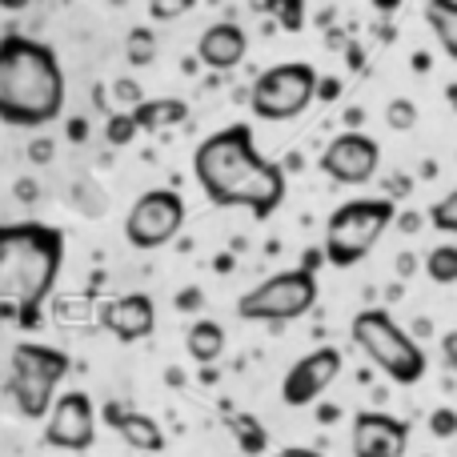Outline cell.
Listing matches in <instances>:
<instances>
[{
    "instance_id": "6da1fadb",
    "label": "cell",
    "mask_w": 457,
    "mask_h": 457,
    "mask_svg": "<svg viewBox=\"0 0 457 457\" xmlns=\"http://www.w3.org/2000/svg\"><path fill=\"white\" fill-rule=\"evenodd\" d=\"M193 177L209 205L245 209L253 221H269L285 201V169L261 157L249 125H225L193 153Z\"/></svg>"
},
{
    "instance_id": "7a4b0ae2",
    "label": "cell",
    "mask_w": 457,
    "mask_h": 457,
    "mask_svg": "<svg viewBox=\"0 0 457 457\" xmlns=\"http://www.w3.org/2000/svg\"><path fill=\"white\" fill-rule=\"evenodd\" d=\"M64 265V233L45 221L0 225V321L37 329Z\"/></svg>"
},
{
    "instance_id": "3957f363",
    "label": "cell",
    "mask_w": 457,
    "mask_h": 457,
    "mask_svg": "<svg viewBox=\"0 0 457 457\" xmlns=\"http://www.w3.org/2000/svg\"><path fill=\"white\" fill-rule=\"evenodd\" d=\"M64 69L53 45L24 32L0 37V120L12 129H45L64 112Z\"/></svg>"
},
{
    "instance_id": "277c9868",
    "label": "cell",
    "mask_w": 457,
    "mask_h": 457,
    "mask_svg": "<svg viewBox=\"0 0 457 457\" xmlns=\"http://www.w3.org/2000/svg\"><path fill=\"white\" fill-rule=\"evenodd\" d=\"M397 221V205L389 197H357L329 213L321 237V257L333 269H353L373 253V245L386 237V228Z\"/></svg>"
},
{
    "instance_id": "5b68a950",
    "label": "cell",
    "mask_w": 457,
    "mask_h": 457,
    "mask_svg": "<svg viewBox=\"0 0 457 457\" xmlns=\"http://www.w3.org/2000/svg\"><path fill=\"white\" fill-rule=\"evenodd\" d=\"M353 333V345L386 373L397 386H418L426 378V353L421 345L386 313V309H361L349 325Z\"/></svg>"
},
{
    "instance_id": "8992f818",
    "label": "cell",
    "mask_w": 457,
    "mask_h": 457,
    "mask_svg": "<svg viewBox=\"0 0 457 457\" xmlns=\"http://www.w3.org/2000/svg\"><path fill=\"white\" fill-rule=\"evenodd\" d=\"M12 365V381H8V394H12L16 410L24 421H45L48 405L56 397V386L69 378L72 361L64 349L56 345H40V341H21L8 357Z\"/></svg>"
},
{
    "instance_id": "52a82bcc",
    "label": "cell",
    "mask_w": 457,
    "mask_h": 457,
    "mask_svg": "<svg viewBox=\"0 0 457 457\" xmlns=\"http://www.w3.org/2000/svg\"><path fill=\"white\" fill-rule=\"evenodd\" d=\"M313 305H317V273L297 265V269L265 277L249 293H241L237 317L241 321H297Z\"/></svg>"
},
{
    "instance_id": "ba28073f",
    "label": "cell",
    "mask_w": 457,
    "mask_h": 457,
    "mask_svg": "<svg viewBox=\"0 0 457 457\" xmlns=\"http://www.w3.org/2000/svg\"><path fill=\"white\" fill-rule=\"evenodd\" d=\"M317 69L305 61H285L253 80L249 109L261 120H293L317 101Z\"/></svg>"
},
{
    "instance_id": "9c48e42d",
    "label": "cell",
    "mask_w": 457,
    "mask_h": 457,
    "mask_svg": "<svg viewBox=\"0 0 457 457\" xmlns=\"http://www.w3.org/2000/svg\"><path fill=\"white\" fill-rule=\"evenodd\" d=\"M185 225V197L177 189H149L133 201L125 217V241L141 253L169 245Z\"/></svg>"
},
{
    "instance_id": "30bf717a",
    "label": "cell",
    "mask_w": 457,
    "mask_h": 457,
    "mask_svg": "<svg viewBox=\"0 0 457 457\" xmlns=\"http://www.w3.org/2000/svg\"><path fill=\"white\" fill-rule=\"evenodd\" d=\"M45 445L64 453H85L96 445V405L85 389L56 394L45 413Z\"/></svg>"
},
{
    "instance_id": "8fae6325",
    "label": "cell",
    "mask_w": 457,
    "mask_h": 457,
    "mask_svg": "<svg viewBox=\"0 0 457 457\" xmlns=\"http://www.w3.org/2000/svg\"><path fill=\"white\" fill-rule=\"evenodd\" d=\"M341 365H345V357L333 345H321V349H313V353L297 357V365H289V373H285V381H281V402L289 405V410L313 405L317 397L341 378Z\"/></svg>"
},
{
    "instance_id": "7c38bea8",
    "label": "cell",
    "mask_w": 457,
    "mask_h": 457,
    "mask_svg": "<svg viewBox=\"0 0 457 457\" xmlns=\"http://www.w3.org/2000/svg\"><path fill=\"white\" fill-rule=\"evenodd\" d=\"M381 165V145L365 133H341L325 145L321 169L337 185H370Z\"/></svg>"
},
{
    "instance_id": "4fadbf2b",
    "label": "cell",
    "mask_w": 457,
    "mask_h": 457,
    "mask_svg": "<svg viewBox=\"0 0 457 457\" xmlns=\"http://www.w3.org/2000/svg\"><path fill=\"white\" fill-rule=\"evenodd\" d=\"M349 445H353V457H405V450H410V421L381 410H365L353 418Z\"/></svg>"
},
{
    "instance_id": "5bb4252c",
    "label": "cell",
    "mask_w": 457,
    "mask_h": 457,
    "mask_svg": "<svg viewBox=\"0 0 457 457\" xmlns=\"http://www.w3.org/2000/svg\"><path fill=\"white\" fill-rule=\"evenodd\" d=\"M101 321L120 345H133V341L153 337V329H157V305H153L149 293H125V297L104 305Z\"/></svg>"
},
{
    "instance_id": "9a60e30c",
    "label": "cell",
    "mask_w": 457,
    "mask_h": 457,
    "mask_svg": "<svg viewBox=\"0 0 457 457\" xmlns=\"http://www.w3.org/2000/svg\"><path fill=\"white\" fill-rule=\"evenodd\" d=\"M245 53H249V37H245V29L241 24H233V21L209 24V29L201 32V40H197V61L205 64V69H213V72L237 69V64L245 61Z\"/></svg>"
},
{
    "instance_id": "2e32d148",
    "label": "cell",
    "mask_w": 457,
    "mask_h": 457,
    "mask_svg": "<svg viewBox=\"0 0 457 457\" xmlns=\"http://www.w3.org/2000/svg\"><path fill=\"white\" fill-rule=\"evenodd\" d=\"M104 421H109V426L117 429V434L125 437L137 453H161V450H165V434H161V426L149 418V413L125 410V405L109 402V405H104Z\"/></svg>"
},
{
    "instance_id": "e0dca14e",
    "label": "cell",
    "mask_w": 457,
    "mask_h": 457,
    "mask_svg": "<svg viewBox=\"0 0 457 457\" xmlns=\"http://www.w3.org/2000/svg\"><path fill=\"white\" fill-rule=\"evenodd\" d=\"M129 117H133L137 133H161V129L185 125L189 120V104L181 96H157V101H141Z\"/></svg>"
},
{
    "instance_id": "ac0fdd59",
    "label": "cell",
    "mask_w": 457,
    "mask_h": 457,
    "mask_svg": "<svg viewBox=\"0 0 457 457\" xmlns=\"http://www.w3.org/2000/svg\"><path fill=\"white\" fill-rule=\"evenodd\" d=\"M185 349H189V357L197 365H213L217 357L225 353V329H221V321L197 317V321L189 325V333H185Z\"/></svg>"
},
{
    "instance_id": "d6986e66",
    "label": "cell",
    "mask_w": 457,
    "mask_h": 457,
    "mask_svg": "<svg viewBox=\"0 0 457 457\" xmlns=\"http://www.w3.org/2000/svg\"><path fill=\"white\" fill-rule=\"evenodd\" d=\"M426 24L445 56H457V0H426Z\"/></svg>"
},
{
    "instance_id": "ffe728a7",
    "label": "cell",
    "mask_w": 457,
    "mask_h": 457,
    "mask_svg": "<svg viewBox=\"0 0 457 457\" xmlns=\"http://www.w3.org/2000/svg\"><path fill=\"white\" fill-rule=\"evenodd\" d=\"M228 434H233L237 450H241L245 457L265 453V445H269V429H265V421H257L253 413H233V418H228Z\"/></svg>"
},
{
    "instance_id": "44dd1931",
    "label": "cell",
    "mask_w": 457,
    "mask_h": 457,
    "mask_svg": "<svg viewBox=\"0 0 457 457\" xmlns=\"http://www.w3.org/2000/svg\"><path fill=\"white\" fill-rule=\"evenodd\" d=\"M426 273L437 285H453L457 281V245H437L426 257Z\"/></svg>"
},
{
    "instance_id": "7402d4cb",
    "label": "cell",
    "mask_w": 457,
    "mask_h": 457,
    "mask_svg": "<svg viewBox=\"0 0 457 457\" xmlns=\"http://www.w3.org/2000/svg\"><path fill=\"white\" fill-rule=\"evenodd\" d=\"M125 56H129L133 69H149V64L157 61V37H153V29H133L129 32Z\"/></svg>"
},
{
    "instance_id": "603a6c76",
    "label": "cell",
    "mask_w": 457,
    "mask_h": 457,
    "mask_svg": "<svg viewBox=\"0 0 457 457\" xmlns=\"http://www.w3.org/2000/svg\"><path fill=\"white\" fill-rule=\"evenodd\" d=\"M386 125L394 129V133H410L413 125H418V104L410 101V96H397V101L386 104Z\"/></svg>"
},
{
    "instance_id": "cb8c5ba5",
    "label": "cell",
    "mask_w": 457,
    "mask_h": 457,
    "mask_svg": "<svg viewBox=\"0 0 457 457\" xmlns=\"http://www.w3.org/2000/svg\"><path fill=\"white\" fill-rule=\"evenodd\" d=\"M429 225L437 233H457V193H445L434 209H429Z\"/></svg>"
},
{
    "instance_id": "d4e9b609",
    "label": "cell",
    "mask_w": 457,
    "mask_h": 457,
    "mask_svg": "<svg viewBox=\"0 0 457 457\" xmlns=\"http://www.w3.org/2000/svg\"><path fill=\"white\" fill-rule=\"evenodd\" d=\"M141 101H145V93L133 77H120L117 85H112V104H117V112H133Z\"/></svg>"
},
{
    "instance_id": "484cf974",
    "label": "cell",
    "mask_w": 457,
    "mask_h": 457,
    "mask_svg": "<svg viewBox=\"0 0 457 457\" xmlns=\"http://www.w3.org/2000/svg\"><path fill=\"white\" fill-rule=\"evenodd\" d=\"M104 137H109V145H129L137 137V125H133V117L129 112H112L109 117V125H104Z\"/></svg>"
},
{
    "instance_id": "4316f807",
    "label": "cell",
    "mask_w": 457,
    "mask_h": 457,
    "mask_svg": "<svg viewBox=\"0 0 457 457\" xmlns=\"http://www.w3.org/2000/svg\"><path fill=\"white\" fill-rule=\"evenodd\" d=\"M145 4H149L153 21H177V16L193 12V4H197V0H145Z\"/></svg>"
},
{
    "instance_id": "83f0119b",
    "label": "cell",
    "mask_w": 457,
    "mask_h": 457,
    "mask_svg": "<svg viewBox=\"0 0 457 457\" xmlns=\"http://www.w3.org/2000/svg\"><path fill=\"white\" fill-rule=\"evenodd\" d=\"M273 12L281 16V29L297 32L305 24V0H273Z\"/></svg>"
},
{
    "instance_id": "f1b7e54d",
    "label": "cell",
    "mask_w": 457,
    "mask_h": 457,
    "mask_svg": "<svg viewBox=\"0 0 457 457\" xmlns=\"http://www.w3.org/2000/svg\"><path fill=\"white\" fill-rule=\"evenodd\" d=\"M429 429H434L437 437H453L457 434V413L453 410H434V418H429Z\"/></svg>"
},
{
    "instance_id": "f546056e",
    "label": "cell",
    "mask_w": 457,
    "mask_h": 457,
    "mask_svg": "<svg viewBox=\"0 0 457 457\" xmlns=\"http://www.w3.org/2000/svg\"><path fill=\"white\" fill-rule=\"evenodd\" d=\"M29 157L32 161H48V157H53V145H48V141H32L29 145Z\"/></svg>"
},
{
    "instance_id": "4dcf8cb0",
    "label": "cell",
    "mask_w": 457,
    "mask_h": 457,
    "mask_svg": "<svg viewBox=\"0 0 457 457\" xmlns=\"http://www.w3.org/2000/svg\"><path fill=\"white\" fill-rule=\"evenodd\" d=\"M277 457H325V453H317V450H309V445H289V450H281Z\"/></svg>"
},
{
    "instance_id": "1f68e13d",
    "label": "cell",
    "mask_w": 457,
    "mask_h": 457,
    "mask_svg": "<svg viewBox=\"0 0 457 457\" xmlns=\"http://www.w3.org/2000/svg\"><path fill=\"white\" fill-rule=\"evenodd\" d=\"M317 93H321L325 101H329V96H337V93H341V85H337V80H317Z\"/></svg>"
},
{
    "instance_id": "d6a6232c",
    "label": "cell",
    "mask_w": 457,
    "mask_h": 457,
    "mask_svg": "<svg viewBox=\"0 0 457 457\" xmlns=\"http://www.w3.org/2000/svg\"><path fill=\"white\" fill-rule=\"evenodd\" d=\"M370 4L378 8V12H386V16H389V12H397V8H402V0H370Z\"/></svg>"
},
{
    "instance_id": "836d02e7",
    "label": "cell",
    "mask_w": 457,
    "mask_h": 457,
    "mask_svg": "<svg viewBox=\"0 0 457 457\" xmlns=\"http://www.w3.org/2000/svg\"><path fill=\"white\" fill-rule=\"evenodd\" d=\"M29 4H32V0H0V8H4V12H24Z\"/></svg>"
},
{
    "instance_id": "e575fe53",
    "label": "cell",
    "mask_w": 457,
    "mask_h": 457,
    "mask_svg": "<svg viewBox=\"0 0 457 457\" xmlns=\"http://www.w3.org/2000/svg\"><path fill=\"white\" fill-rule=\"evenodd\" d=\"M189 305H197V289H185V297H181V309H189Z\"/></svg>"
}]
</instances>
